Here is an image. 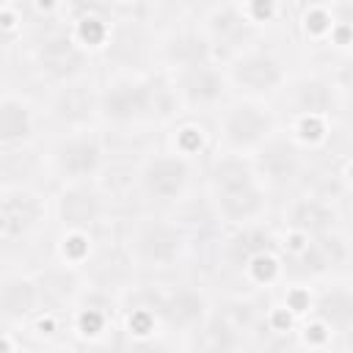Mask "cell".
<instances>
[{"mask_svg": "<svg viewBox=\"0 0 353 353\" xmlns=\"http://www.w3.org/2000/svg\"><path fill=\"white\" fill-rule=\"evenodd\" d=\"M179 116L174 88L157 69L119 66L97 83V127L132 132L171 127Z\"/></svg>", "mask_w": 353, "mask_h": 353, "instance_id": "obj_1", "label": "cell"}, {"mask_svg": "<svg viewBox=\"0 0 353 353\" xmlns=\"http://www.w3.org/2000/svg\"><path fill=\"white\" fill-rule=\"evenodd\" d=\"M204 193L226 232L265 223L270 212V190L256 176L251 157L212 152L204 168Z\"/></svg>", "mask_w": 353, "mask_h": 353, "instance_id": "obj_2", "label": "cell"}, {"mask_svg": "<svg viewBox=\"0 0 353 353\" xmlns=\"http://www.w3.org/2000/svg\"><path fill=\"white\" fill-rule=\"evenodd\" d=\"M284 121L273 102L229 97L215 113L212 152L254 157L270 138L281 132Z\"/></svg>", "mask_w": 353, "mask_h": 353, "instance_id": "obj_3", "label": "cell"}, {"mask_svg": "<svg viewBox=\"0 0 353 353\" xmlns=\"http://www.w3.org/2000/svg\"><path fill=\"white\" fill-rule=\"evenodd\" d=\"M44 171L58 185H80V182H102L110 165V146L99 127L61 130L50 138L41 154Z\"/></svg>", "mask_w": 353, "mask_h": 353, "instance_id": "obj_4", "label": "cell"}, {"mask_svg": "<svg viewBox=\"0 0 353 353\" xmlns=\"http://www.w3.org/2000/svg\"><path fill=\"white\" fill-rule=\"evenodd\" d=\"M226 85L232 97L243 99H259V102H276L281 88L287 85L292 66L290 58L265 41H251L221 61Z\"/></svg>", "mask_w": 353, "mask_h": 353, "instance_id": "obj_5", "label": "cell"}, {"mask_svg": "<svg viewBox=\"0 0 353 353\" xmlns=\"http://www.w3.org/2000/svg\"><path fill=\"white\" fill-rule=\"evenodd\" d=\"M132 182L138 196L154 210L179 207L182 201L190 199L199 182V163L176 154L168 146L152 149L138 160Z\"/></svg>", "mask_w": 353, "mask_h": 353, "instance_id": "obj_6", "label": "cell"}, {"mask_svg": "<svg viewBox=\"0 0 353 353\" xmlns=\"http://www.w3.org/2000/svg\"><path fill=\"white\" fill-rule=\"evenodd\" d=\"M127 254L143 270H174L190 254V232L163 212H149L130 223Z\"/></svg>", "mask_w": 353, "mask_h": 353, "instance_id": "obj_7", "label": "cell"}, {"mask_svg": "<svg viewBox=\"0 0 353 353\" xmlns=\"http://www.w3.org/2000/svg\"><path fill=\"white\" fill-rule=\"evenodd\" d=\"M273 105H276L281 121L298 119V116L336 121V116L345 113L347 88L328 69H292L287 85L281 88V94Z\"/></svg>", "mask_w": 353, "mask_h": 353, "instance_id": "obj_8", "label": "cell"}, {"mask_svg": "<svg viewBox=\"0 0 353 353\" xmlns=\"http://www.w3.org/2000/svg\"><path fill=\"white\" fill-rule=\"evenodd\" d=\"M30 63L36 74L47 83V88H52V85L91 80L94 55L77 44V39L69 33L63 22H55L47 25L30 41Z\"/></svg>", "mask_w": 353, "mask_h": 353, "instance_id": "obj_9", "label": "cell"}, {"mask_svg": "<svg viewBox=\"0 0 353 353\" xmlns=\"http://www.w3.org/2000/svg\"><path fill=\"white\" fill-rule=\"evenodd\" d=\"M113 201L102 182L58 185L50 196V221L58 232H88L94 234L110 218Z\"/></svg>", "mask_w": 353, "mask_h": 353, "instance_id": "obj_10", "label": "cell"}, {"mask_svg": "<svg viewBox=\"0 0 353 353\" xmlns=\"http://www.w3.org/2000/svg\"><path fill=\"white\" fill-rule=\"evenodd\" d=\"M143 303L154 312L160 331L168 336H193L212 314L210 295L196 284H171L168 290H154V295H149Z\"/></svg>", "mask_w": 353, "mask_h": 353, "instance_id": "obj_11", "label": "cell"}, {"mask_svg": "<svg viewBox=\"0 0 353 353\" xmlns=\"http://www.w3.org/2000/svg\"><path fill=\"white\" fill-rule=\"evenodd\" d=\"M165 77L174 88L182 116H193V119L207 116V113L215 116L221 110V105L232 97L221 61H207V63L190 66L185 72L165 74Z\"/></svg>", "mask_w": 353, "mask_h": 353, "instance_id": "obj_12", "label": "cell"}, {"mask_svg": "<svg viewBox=\"0 0 353 353\" xmlns=\"http://www.w3.org/2000/svg\"><path fill=\"white\" fill-rule=\"evenodd\" d=\"M152 58H154V69L163 74H176L190 66L218 61L199 19H182V22L165 28L157 36V41L152 44Z\"/></svg>", "mask_w": 353, "mask_h": 353, "instance_id": "obj_13", "label": "cell"}, {"mask_svg": "<svg viewBox=\"0 0 353 353\" xmlns=\"http://www.w3.org/2000/svg\"><path fill=\"white\" fill-rule=\"evenodd\" d=\"M254 171L262 179V185L270 190V196L276 190H295L298 185H303L306 168H309V154L284 132L270 138L254 157Z\"/></svg>", "mask_w": 353, "mask_h": 353, "instance_id": "obj_14", "label": "cell"}, {"mask_svg": "<svg viewBox=\"0 0 353 353\" xmlns=\"http://www.w3.org/2000/svg\"><path fill=\"white\" fill-rule=\"evenodd\" d=\"M50 221V199L33 185H0V243L33 237Z\"/></svg>", "mask_w": 353, "mask_h": 353, "instance_id": "obj_15", "label": "cell"}, {"mask_svg": "<svg viewBox=\"0 0 353 353\" xmlns=\"http://www.w3.org/2000/svg\"><path fill=\"white\" fill-rule=\"evenodd\" d=\"M47 309V292L39 273L8 270L0 276V328L14 331L30 325Z\"/></svg>", "mask_w": 353, "mask_h": 353, "instance_id": "obj_16", "label": "cell"}, {"mask_svg": "<svg viewBox=\"0 0 353 353\" xmlns=\"http://www.w3.org/2000/svg\"><path fill=\"white\" fill-rule=\"evenodd\" d=\"M336 229H345L342 212L328 193H314V190L292 193L281 210V232L287 234L323 237Z\"/></svg>", "mask_w": 353, "mask_h": 353, "instance_id": "obj_17", "label": "cell"}, {"mask_svg": "<svg viewBox=\"0 0 353 353\" xmlns=\"http://www.w3.org/2000/svg\"><path fill=\"white\" fill-rule=\"evenodd\" d=\"M44 119L58 124L61 130L97 127V83L80 80L66 85H52L47 99L41 102Z\"/></svg>", "mask_w": 353, "mask_h": 353, "instance_id": "obj_18", "label": "cell"}, {"mask_svg": "<svg viewBox=\"0 0 353 353\" xmlns=\"http://www.w3.org/2000/svg\"><path fill=\"white\" fill-rule=\"evenodd\" d=\"M41 105L19 91H0V152L30 149L41 135Z\"/></svg>", "mask_w": 353, "mask_h": 353, "instance_id": "obj_19", "label": "cell"}, {"mask_svg": "<svg viewBox=\"0 0 353 353\" xmlns=\"http://www.w3.org/2000/svg\"><path fill=\"white\" fill-rule=\"evenodd\" d=\"M317 323H323L334 336H345L353 323V295L345 279L323 281L320 290H314L312 314Z\"/></svg>", "mask_w": 353, "mask_h": 353, "instance_id": "obj_20", "label": "cell"}, {"mask_svg": "<svg viewBox=\"0 0 353 353\" xmlns=\"http://www.w3.org/2000/svg\"><path fill=\"white\" fill-rule=\"evenodd\" d=\"M279 245V234L265 226V223H254V226H245V229H232L226 232L223 243H221V259L226 268L237 270L256 254L268 251V248H276Z\"/></svg>", "mask_w": 353, "mask_h": 353, "instance_id": "obj_21", "label": "cell"}, {"mask_svg": "<svg viewBox=\"0 0 353 353\" xmlns=\"http://www.w3.org/2000/svg\"><path fill=\"white\" fill-rule=\"evenodd\" d=\"M345 6L347 3H303L298 8H290V17L306 44L328 47L331 30H334L339 14L345 11Z\"/></svg>", "mask_w": 353, "mask_h": 353, "instance_id": "obj_22", "label": "cell"}, {"mask_svg": "<svg viewBox=\"0 0 353 353\" xmlns=\"http://www.w3.org/2000/svg\"><path fill=\"white\" fill-rule=\"evenodd\" d=\"M193 336H196V347L201 353H240L245 331L229 314H215L212 312Z\"/></svg>", "mask_w": 353, "mask_h": 353, "instance_id": "obj_23", "label": "cell"}, {"mask_svg": "<svg viewBox=\"0 0 353 353\" xmlns=\"http://www.w3.org/2000/svg\"><path fill=\"white\" fill-rule=\"evenodd\" d=\"M168 149H174L176 154L196 160L204 157L212 149V132L193 116H179L171 124V138H168Z\"/></svg>", "mask_w": 353, "mask_h": 353, "instance_id": "obj_24", "label": "cell"}, {"mask_svg": "<svg viewBox=\"0 0 353 353\" xmlns=\"http://www.w3.org/2000/svg\"><path fill=\"white\" fill-rule=\"evenodd\" d=\"M240 279L256 290H273V287L287 284V268H284V256H281L279 245L251 256L240 268Z\"/></svg>", "mask_w": 353, "mask_h": 353, "instance_id": "obj_25", "label": "cell"}, {"mask_svg": "<svg viewBox=\"0 0 353 353\" xmlns=\"http://www.w3.org/2000/svg\"><path fill=\"white\" fill-rule=\"evenodd\" d=\"M55 254H58L61 268L83 270L94 256V234H88V232H58Z\"/></svg>", "mask_w": 353, "mask_h": 353, "instance_id": "obj_26", "label": "cell"}, {"mask_svg": "<svg viewBox=\"0 0 353 353\" xmlns=\"http://www.w3.org/2000/svg\"><path fill=\"white\" fill-rule=\"evenodd\" d=\"M72 328L80 339H88V342H99L108 336V328H110V314L105 306H97V303H74L72 306Z\"/></svg>", "mask_w": 353, "mask_h": 353, "instance_id": "obj_27", "label": "cell"}, {"mask_svg": "<svg viewBox=\"0 0 353 353\" xmlns=\"http://www.w3.org/2000/svg\"><path fill=\"white\" fill-rule=\"evenodd\" d=\"M237 8L254 33L281 25L284 17L290 19V6H284V3H256L254 0V3H237Z\"/></svg>", "mask_w": 353, "mask_h": 353, "instance_id": "obj_28", "label": "cell"}, {"mask_svg": "<svg viewBox=\"0 0 353 353\" xmlns=\"http://www.w3.org/2000/svg\"><path fill=\"white\" fill-rule=\"evenodd\" d=\"M119 353H176L168 334H157V336H146V339H132L124 336V342L119 345Z\"/></svg>", "mask_w": 353, "mask_h": 353, "instance_id": "obj_29", "label": "cell"}, {"mask_svg": "<svg viewBox=\"0 0 353 353\" xmlns=\"http://www.w3.org/2000/svg\"><path fill=\"white\" fill-rule=\"evenodd\" d=\"M0 353H17V345H14V334L0 328Z\"/></svg>", "mask_w": 353, "mask_h": 353, "instance_id": "obj_30", "label": "cell"}, {"mask_svg": "<svg viewBox=\"0 0 353 353\" xmlns=\"http://www.w3.org/2000/svg\"><path fill=\"white\" fill-rule=\"evenodd\" d=\"M39 353H77L72 345H66V342H50V345H44Z\"/></svg>", "mask_w": 353, "mask_h": 353, "instance_id": "obj_31", "label": "cell"}, {"mask_svg": "<svg viewBox=\"0 0 353 353\" xmlns=\"http://www.w3.org/2000/svg\"><path fill=\"white\" fill-rule=\"evenodd\" d=\"M301 353H342V350H336V347L331 345V347H314V350H303V347H301Z\"/></svg>", "mask_w": 353, "mask_h": 353, "instance_id": "obj_32", "label": "cell"}]
</instances>
